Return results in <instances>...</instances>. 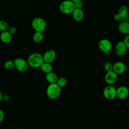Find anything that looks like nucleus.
I'll use <instances>...</instances> for the list:
<instances>
[{
  "label": "nucleus",
  "mask_w": 129,
  "mask_h": 129,
  "mask_svg": "<svg viewBox=\"0 0 129 129\" xmlns=\"http://www.w3.org/2000/svg\"><path fill=\"white\" fill-rule=\"evenodd\" d=\"M27 61L29 66L33 68H40L44 62L43 55L38 52H34L30 54Z\"/></svg>",
  "instance_id": "obj_1"
},
{
  "label": "nucleus",
  "mask_w": 129,
  "mask_h": 129,
  "mask_svg": "<svg viewBox=\"0 0 129 129\" xmlns=\"http://www.w3.org/2000/svg\"><path fill=\"white\" fill-rule=\"evenodd\" d=\"M61 93V88L56 83L49 84L46 89V95L51 99L57 98Z\"/></svg>",
  "instance_id": "obj_2"
},
{
  "label": "nucleus",
  "mask_w": 129,
  "mask_h": 129,
  "mask_svg": "<svg viewBox=\"0 0 129 129\" xmlns=\"http://www.w3.org/2000/svg\"><path fill=\"white\" fill-rule=\"evenodd\" d=\"M75 9L74 3L71 0H64L59 5V10L64 14H72Z\"/></svg>",
  "instance_id": "obj_3"
},
{
  "label": "nucleus",
  "mask_w": 129,
  "mask_h": 129,
  "mask_svg": "<svg viewBox=\"0 0 129 129\" xmlns=\"http://www.w3.org/2000/svg\"><path fill=\"white\" fill-rule=\"evenodd\" d=\"M31 26L35 31L43 32L46 28V22L43 19L37 17L33 19Z\"/></svg>",
  "instance_id": "obj_4"
},
{
  "label": "nucleus",
  "mask_w": 129,
  "mask_h": 129,
  "mask_svg": "<svg viewBox=\"0 0 129 129\" xmlns=\"http://www.w3.org/2000/svg\"><path fill=\"white\" fill-rule=\"evenodd\" d=\"M14 62L15 68L20 72H25L28 70L29 68V66L27 61L22 58H16L14 60Z\"/></svg>",
  "instance_id": "obj_5"
},
{
  "label": "nucleus",
  "mask_w": 129,
  "mask_h": 129,
  "mask_svg": "<svg viewBox=\"0 0 129 129\" xmlns=\"http://www.w3.org/2000/svg\"><path fill=\"white\" fill-rule=\"evenodd\" d=\"M98 47L100 50L104 52L106 55H109L112 49V43L107 39H102L98 43Z\"/></svg>",
  "instance_id": "obj_6"
},
{
  "label": "nucleus",
  "mask_w": 129,
  "mask_h": 129,
  "mask_svg": "<svg viewBox=\"0 0 129 129\" xmlns=\"http://www.w3.org/2000/svg\"><path fill=\"white\" fill-rule=\"evenodd\" d=\"M103 95L106 99L112 100L116 97V89L112 85H108L103 90Z\"/></svg>",
  "instance_id": "obj_7"
},
{
  "label": "nucleus",
  "mask_w": 129,
  "mask_h": 129,
  "mask_svg": "<svg viewBox=\"0 0 129 129\" xmlns=\"http://www.w3.org/2000/svg\"><path fill=\"white\" fill-rule=\"evenodd\" d=\"M118 75L115 73L113 71L106 72L105 77V82L109 85H112L114 84L117 80Z\"/></svg>",
  "instance_id": "obj_8"
},
{
  "label": "nucleus",
  "mask_w": 129,
  "mask_h": 129,
  "mask_svg": "<svg viewBox=\"0 0 129 129\" xmlns=\"http://www.w3.org/2000/svg\"><path fill=\"white\" fill-rule=\"evenodd\" d=\"M127 48L123 42L120 41L117 43L115 47V51L117 55L119 56H122L124 55L127 52Z\"/></svg>",
  "instance_id": "obj_9"
},
{
  "label": "nucleus",
  "mask_w": 129,
  "mask_h": 129,
  "mask_svg": "<svg viewBox=\"0 0 129 129\" xmlns=\"http://www.w3.org/2000/svg\"><path fill=\"white\" fill-rule=\"evenodd\" d=\"M42 55L44 62L51 63L56 57V52L52 49H49L46 50Z\"/></svg>",
  "instance_id": "obj_10"
},
{
  "label": "nucleus",
  "mask_w": 129,
  "mask_h": 129,
  "mask_svg": "<svg viewBox=\"0 0 129 129\" xmlns=\"http://www.w3.org/2000/svg\"><path fill=\"white\" fill-rule=\"evenodd\" d=\"M129 90L124 86H120L116 89V97L120 99H124L128 97Z\"/></svg>",
  "instance_id": "obj_11"
},
{
  "label": "nucleus",
  "mask_w": 129,
  "mask_h": 129,
  "mask_svg": "<svg viewBox=\"0 0 129 129\" xmlns=\"http://www.w3.org/2000/svg\"><path fill=\"white\" fill-rule=\"evenodd\" d=\"M126 70V66L122 61H117L113 64V71L117 75L123 73Z\"/></svg>",
  "instance_id": "obj_12"
},
{
  "label": "nucleus",
  "mask_w": 129,
  "mask_h": 129,
  "mask_svg": "<svg viewBox=\"0 0 129 129\" xmlns=\"http://www.w3.org/2000/svg\"><path fill=\"white\" fill-rule=\"evenodd\" d=\"M72 14L73 19L77 22H80L83 20L84 16V11L82 9L75 8Z\"/></svg>",
  "instance_id": "obj_13"
},
{
  "label": "nucleus",
  "mask_w": 129,
  "mask_h": 129,
  "mask_svg": "<svg viewBox=\"0 0 129 129\" xmlns=\"http://www.w3.org/2000/svg\"><path fill=\"white\" fill-rule=\"evenodd\" d=\"M119 31L124 34H129V23L126 21H122L118 26Z\"/></svg>",
  "instance_id": "obj_14"
},
{
  "label": "nucleus",
  "mask_w": 129,
  "mask_h": 129,
  "mask_svg": "<svg viewBox=\"0 0 129 129\" xmlns=\"http://www.w3.org/2000/svg\"><path fill=\"white\" fill-rule=\"evenodd\" d=\"M117 13L120 16L121 20H123V21H125V20L126 19V18L127 19L128 16V9L126 6L122 5L119 7Z\"/></svg>",
  "instance_id": "obj_15"
},
{
  "label": "nucleus",
  "mask_w": 129,
  "mask_h": 129,
  "mask_svg": "<svg viewBox=\"0 0 129 129\" xmlns=\"http://www.w3.org/2000/svg\"><path fill=\"white\" fill-rule=\"evenodd\" d=\"M0 38L1 41L6 44L9 43L12 39V35L7 31H2L0 34Z\"/></svg>",
  "instance_id": "obj_16"
},
{
  "label": "nucleus",
  "mask_w": 129,
  "mask_h": 129,
  "mask_svg": "<svg viewBox=\"0 0 129 129\" xmlns=\"http://www.w3.org/2000/svg\"><path fill=\"white\" fill-rule=\"evenodd\" d=\"M45 79L47 82H48L49 84H53L56 83L58 77L55 73H53L52 71L50 73L46 74Z\"/></svg>",
  "instance_id": "obj_17"
},
{
  "label": "nucleus",
  "mask_w": 129,
  "mask_h": 129,
  "mask_svg": "<svg viewBox=\"0 0 129 129\" xmlns=\"http://www.w3.org/2000/svg\"><path fill=\"white\" fill-rule=\"evenodd\" d=\"M40 68H41V71L45 74H47L48 73L52 72L53 69L52 66L51 64V63L45 62H44L41 64Z\"/></svg>",
  "instance_id": "obj_18"
},
{
  "label": "nucleus",
  "mask_w": 129,
  "mask_h": 129,
  "mask_svg": "<svg viewBox=\"0 0 129 129\" xmlns=\"http://www.w3.org/2000/svg\"><path fill=\"white\" fill-rule=\"evenodd\" d=\"M44 38V34L42 32L36 31L33 36V40L36 43H39L42 41Z\"/></svg>",
  "instance_id": "obj_19"
},
{
  "label": "nucleus",
  "mask_w": 129,
  "mask_h": 129,
  "mask_svg": "<svg viewBox=\"0 0 129 129\" xmlns=\"http://www.w3.org/2000/svg\"><path fill=\"white\" fill-rule=\"evenodd\" d=\"M56 83L58 85L59 87H60V88H62V87H64L67 85V80L66 78H65L64 77H61L58 78Z\"/></svg>",
  "instance_id": "obj_20"
},
{
  "label": "nucleus",
  "mask_w": 129,
  "mask_h": 129,
  "mask_svg": "<svg viewBox=\"0 0 129 129\" xmlns=\"http://www.w3.org/2000/svg\"><path fill=\"white\" fill-rule=\"evenodd\" d=\"M4 67L6 69L10 70L13 69L14 68H15V64H14V61L9 60H7V61L5 62L4 64Z\"/></svg>",
  "instance_id": "obj_21"
},
{
  "label": "nucleus",
  "mask_w": 129,
  "mask_h": 129,
  "mask_svg": "<svg viewBox=\"0 0 129 129\" xmlns=\"http://www.w3.org/2000/svg\"><path fill=\"white\" fill-rule=\"evenodd\" d=\"M9 27L7 22L4 20H0V30L2 31H7Z\"/></svg>",
  "instance_id": "obj_22"
},
{
  "label": "nucleus",
  "mask_w": 129,
  "mask_h": 129,
  "mask_svg": "<svg viewBox=\"0 0 129 129\" xmlns=\"http://www.w3.org/2000/svg\"><path fill=\"white\" fill-rule=\"evenodd\" d=\"M113 64H112L111 62L107 61L104 64V69L106 72L113 71Z\"/></svg>",
  "instance_id": "obj_23"
},
{
  "label": "nucleus",
  "mask_w": 129,
  "mask_h": 129,
  "mask_svg": "<svg viewBox=\"0 0 129 129\" xmlns=\"http://www.w3.org/2000/svg\"><path fill=\"white\" fill-rule=\"evenodd\" d=\"M75 8L77 9H82L84 6L83 2L82 1V0L77 1L74 3Z\"/></svg>",
  "instance_id": "obj_24"
},
{
  "label": "nucleus",
  "mask_w": 129,
  "mask_h": 129,
  "mask_svg": "<svg viewBox=\"0 0 129 129\" xmlns=\"http://www.w3.org/2000/svg\"><path fill=\"white\" fill-rule=\"evenodd\" d=\"M8 31L12 35L13 34H15L17 32V28L16 27L14 26H12L9 28Z\"/></svg>",
  "instance_id": "obj_25"
},
{
  "label": "nucleus",
  "mask_w": 129,
  "mask_h": 129,
  "mask_svg": "<svg viewBox=\"0 0 129 129\" xmlns=\"http://www.w3.org/2000/svg\"><path fill=\"white\" fill-rule=\"evenodd\" d=\"M123 42H124L127 49L129 50V34H127L124 38Z\"/></svg>",
  "instance_id": "obj_26"
},
{
  "label": "nucleus",
  "mask_w": 129,
  "mask_h": 129,
  "mask_svg": "<svg viewBox=\"0 0 129 129\" xmlns=\"http://www.w3.org/2000/svg\"><path fill=\"white\" fill-rule=\"evenodd\" d=\"M5 118V113L4 112L0 109V123L2 122Z\"/></svg>",
  "instance_id": "obj_27"
},
{
  "label": "nucleus",
  "mask_w": 129,
  "mask_h": 129,
  "mask_svg": "<svg viewBox=\"0 0 129 129\" xmlns=\"http://www.w3.org/2000/svg\"><path fill=\"white\" fill-rule=\"evenodd\" d=\"M10 99V97L9 95H3V98H2V100H4L5 101H7L8 100H9Z\"/></svg>",
  "instance_id": "obj_28"
},
{
  "label": "nucleus",
  "mask_w": 129,
  "mask_h": 129,
  "mask_svg": "<svg viewBox=\"0 0 129 129\" xmlns=\"http://www.w3.org/2000/svg\"><path fill=\"white\" fill-rule=\"evenodd\" d=\"M114 19L116 20V21H119L120 20H121V18L120 17V16L118 15V13L116 14L115 15H114Z\"/></svg>",
  "instance_id": "obj_29"
},
{
  "label": "nucleus",
  "mask_w": 129,
  "mask_h": 129,
  "mask_svg": "<svg viewBox=\"0 0 129 129\" xmlns=\"http://www.w3.org/2000/svg\"><path fill=\"white\" fill-rule=\"evenodd\" d=\"M3 94L2 93V92L0 91V101H1L2 100V98H3Z\"/></svg>",
  "instance_id": "obj_30"
},
{
  "label": "nucleus",
  "mask_w": 129,
  "mask_h": 129,
  "mask_svg": "<svg viewBox=\"0 0 129 129\" xmlns=\"http://www.w3.org/2000/svg\"><path fill=\"white\" fill-rule=\"evenodd\" d=\"M71 1H72L73 2L75 3V2H77V1H80V0H71Z\"/></svg>",
  "instance_id": "obj_31"
},
{
  "label": "nucleus",
  "mask_w": 129,
  "mask_h": 129,
  "mask_svg": "<svg viewBox=\"0 0 129 129\" xmlns=\"http://www.w3.org/2000/svg\"><path fill=\"white\" fill-rule=\"evenodd\" d=\"M127 20H128L127 21H128V23H129V16H128V18H127Z\"/></svg>",
  "instance_id": "obj_32"
},
{
  "label": "nucleus",
  "mask_w": 129,
  "mask_h": 129,
  "mask_svg": "<svg viewBox=\"0 0 129 129\" xmlns=\"http://www.w3.org/2000/svg\"><path fill=\"white\" fill-rule=\"evenodd\" d=\"M17 129H23V128H17Z\"/></svg>",
  "instance_id": "obj_33"
}]
</instances>
